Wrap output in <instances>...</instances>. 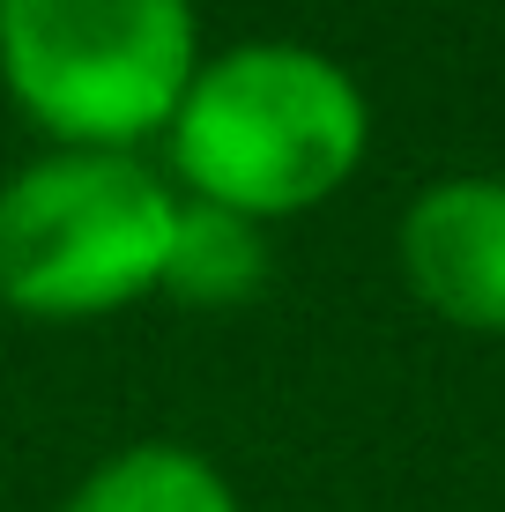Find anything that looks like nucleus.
Listing matches in <instances>:
<instances>
[{"mask_svg": "<svg viewBox=\"0 0 505 512\" xmlns=\"http://www.w3.org/2000/svg\"><path fill=\"white\" fill-rule=\"evenodd\" d=\"M194 67V0H0V90L52 149L164 141Z\"/></svg>", "mask_w": 505, "mask_h": 512, "instance_id": "7ed1b4c3", "label": "nucleus"}, {"mask_svg": "<svg viewBox=\"0 0 505 512\" xmlns=\"http://www.w3.org/2000/svg\"><path fill=\"white\" fill-rule=\"evenodd\" d=\"M60 512H238V490L201 446L134 438L82 475Z\"/></svg>", "mask_w": 505, "mask_h": 512, "instance_id": "39448f33", "label": "nucleus"}, {"mask_svg": "<svg viewBox=\"0 0 505 512\" xmlns=\"http://www.w3.org/2000/svg\"><path fill=\"white\" fill-rule=\"evenodd\" d=\"M372 149V104L320 45L246 38L201 52L164 127V179L186 201L253 223H290L357 179Z\"/></svg>", "mask_w": 505, "mask_h": 512, "instance_id": "f257e3e1", "label": "nucleus"}, {"mask_svg": "<svg viewBox=\"0 0 505 512\" xmlns=\"http://www.w3.org/2000/svg\"><path fill=\"white\" fill-rule=\"evenodd\" d=\"M394 260L416 305L439 312L446 327L505 334V179L483 171L431 179L402 208Z\"/></svg>", "mask_w": 505, "mask_h": 512, "instance_id": "20e7f679", "label": "nucleus"}, {"mask_svg": "<svg viewBox=\"0 0 505 512\" xmlns=\"http://www.w3.org/2000/svg\"><path fill=\"white\" fill-rule=\"evenodd\" d=\"M260 290H268V223L179 193V223H171V253H164V297H179L194 312H238Z\"/></svg>", "mask_w": 505, "mask_h": 512, "instance_id": "423d86ee", "label": "nucleus"}, {"mask_svg": "<svg viewBox=\"0 0 505 512\" xmlns=\"http://www.w3.org/2000/svg\"><path fill=\"white\" fill-rule=\"evenodd\" d=\"M179 186L142 149H45L0 186V305L45 327L164 290Z\"/></svg>", "mask_w": 505, "mask_h": 512, "instance_id": "f03ea898", "label": "nucleus"}]
</instances>
